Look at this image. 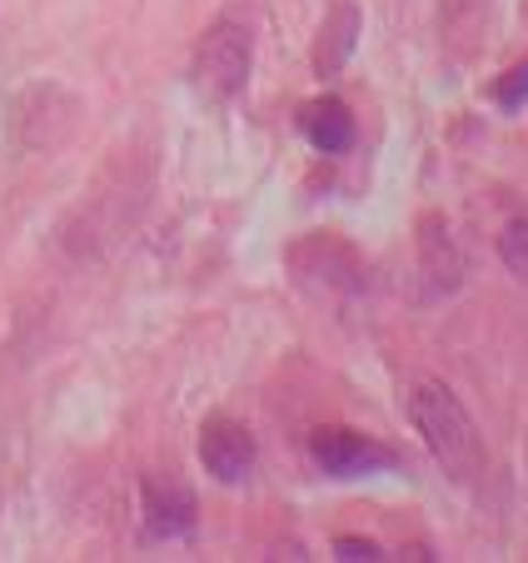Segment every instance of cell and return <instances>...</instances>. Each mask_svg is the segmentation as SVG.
<instances>
[{"label":"cell","mask_w":528,"mask_h":563,"mask_svg":"<svg viewBox=\"0 0 528 563\" xmlns=\"http://www.w3.org/2000/svg\"><path fill=\"white\" fill-rule=\"evenodd\" d=\"M140 504H145V539L165 543V539H185V533H195V494L185 489L180 478L145 474V484H140Z\"/></svg>","instance_id":"obj_4"},{"label":"cell","mask_w":528,"mask_h":563,"mask_svg":"<svg viewBox=\"0 0 528 563\" xmlns=\"http://www.w3.org/2000/svg\"><path fill=\"white\" fill-rule=\"evenodd\" d=\"M309 459L329 478H364V474H384V468L404 464L399 449L380 444V439L360 434V429H339V424H324L309 434Z\"/></svg>","instance_id":"obj_3"},{"label":"cell","mask_w":528,"mask_h":563,"mask_svg":"<svg viewBox=\"0 0 528 563\" xmlns=\"http://www.w3.org/2000/svg\"><path fill=\"white\" fill-rule=\"evenodd\" d=\"M334 559L374 563V559H384V549H380V543H370V539H354V533H344V539H334Z\"/></svg>","instance_id":"obj_10"},{"label":"cell","mask_w":528,"mask_h":563,"mask_svg":"<svg viewBox=\"0 0 528 563\" xmlns=\"http://www.w3.org/2000/svg\"><path fill=\"white\" fill-rule=\"evenodd\" d=\"M498 255H504V265L528 285V220H514L498 234Z\"/></svg>","instance_id":"obj_8"},{"label":"cell","mask_w":528,"mask_h":563,"mask_svg":"<svg viewBox=\"0 0 528 563\" xmlns=\"http://www.w3.org/2000/svg\"><path fill=\"white\" fill-rule=\"evenodd\" d=\"M404 409H409V424L424 434V449L433 454V464L454 484H474L484 474V434H479L474 415L459 405V394L444 379H433V374L414 379Z\"/></svg>","instance_id":"obj_1"},{"label":"cell","mask_w":528,"mask_h":563,"mask_svg":"<svg viewBox=\"0 0 528 563\" xmlns=\"http://www.w3.org/2000/svg\"><path fill=\"white\" fill-rule=\"evenodd\" d=\"M250 65H254V45L250 31L240 21H220L200 35L190 55V86L200 90L205 100H234L244 86H250Z\"/></svg>","instance_id":"obj_2"},{"label":"cell","mask_w":528,"mask_h":563,"mask_svg":"<svg viewBox=\"0 0 528 563\" xmlns=\"http://www.w3.org/2000/svg\"><path fill=\"white\" fill-rule=\"evenodd\" d=\"M354 41H360V11H354V5H334L315 41V70L324 75V80L339 75L349 65V55H354Z\"/></svg>","instance_id":"obj_7"},{"label":"cell","mask_w":528,"mask_h":563,"mask_svg":"<svg viewBox=\"0 0 528 563\" xmlns=\"http://www.w3.org/2000/svg\"><path fill=\"white\" fill-rule=\"evenodd\" d=\"M494 106L498 110H524L528 106V60L514 65V70H508L504 80L494 86Z\"/></svg>","instance_id":"obj_9"},{"label":"cell","mask_w":528,"mask_h":563,"mask_svg":"<svg viewBox=\"0 0 528 563\" xmlns=\"http://www.w3.org/2000/svg\"><path fill=\"white\" fill-rule=\"evenodd\" d=\"M299 135L319 150V155H344L354 145V110L339 96H319L299 106Z\"/></svg>","instance_id":"obj_6"},{"label":"cell","mask_w":528,"mask_h":563,"mask_svg":"<svg viewBox=\"0 0 528 563\" xmlns=\"http://www.w3.org/2000/svg\"><path fill=\"white\" fill-rule=\"evenodd\" d=\"M200 464L220 484H240L254 468V434L244 424H234V419H210L200 429Z\"/></svg>","instance_id":"obj_5"}]
</instances>
